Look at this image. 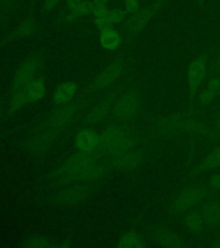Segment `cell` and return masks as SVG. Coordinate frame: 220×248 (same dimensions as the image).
<instances>
[{
  "label": "cell",
  "instance_id": "obj_1",
  "mask_svg": "<svg viewBox=\"0 0 220 248\" xmlns=\"http://www.w3.org/2000/svg\"><path fill=\"white\" fill-rule=\"evenodd\" d=\"M156 129L162 134L187 133L192 135H201L213 140L220 139L216 132L207 126L199 123L190 116L179 113L159 119L156 124Z\"/></svg>",
  "mask_w": 220,
  "mask_h": 248
},
{
  "label": "cell",
  "instance_id": "obj_2",
  "mask_svg": "<svg viewBox=\"0 0 220 248\" xmlns=\"http://www.w3.org/2000/svg\"><path fill=\"white\" fill-rule=\"evenodd\" d=\"M108 171V166L96 163L81 170L74 171H62L57 170L54 173L59 182L72 184L75 182H89L103 178Z\"/></svg>",
  "mask_w": 220,
  "mask_h": 248
},
{
  "label": "cell",
  "instance_id": "obj_3",
  "mask_svg": "<svg viewBox=\"0 0 220 248\" xmlns=\"http://www.w3.org/2000/svg\"><path fill=\"white\" fill-rule=\"evenodd\" d=\"M207 74V57L205 54L198 55L193 59L187 71L189 92H190V104L193 105V102L197 97L199 90L202 82L204 81Z\"/></svg>",
  "mask_w": 220,
  "mask_h": 248
},
{
  "label": "cell",
  "instance_id": "obj_4",
  "mask_svg": "<svg viewBox=\"0 0 220 248\" xmlns=\"http://www.w3.org/2000/svg\"><path fill=\"white\" fill-rule=\"evenodd\" d=\"M167 2L168 0H157L151 5L143 9H139L138 12L132 14L129 18L125 21L123 24L125 30L132 35L139 34L147 27V24L151 21L153 16L159 10H161Z\"/></svg>",
  "mask_w": 220,
  "mask_h": 248
},
{
  "label": "cell",
  "instance_id": "obj_5",
  "mask_svg": "<svg viewBox=\"0 0 220 248\" xmlns=\"http://www.w3.org/2000/svg\"><path fill=\"white\" fill-rule=\"evenodd\" d=\"M207 190L205 188H190L182 190L173 202L170 204L169 214L170 217H176L187 209H191L205 198Z\"/></svg>",
  "mask_w": 220,
  "mask_h": 248
},
{
  "label": "cell",
  "instance_id": "obj_6",
  "mask_svg": "<svg viewBox=\"0 0 220 248\" xmlns=\"http://www.w3.org/2000/svg\"><path fill=\"white\" fill-rule=\"evenodd\" d=\"M139 110V97L134 91L124 93L114 106V114L120 120H131Z\"/></svg>",
  "mask_w": 220,
  "mask_h": 248
},
{
  "label": "cell",
  "instance_id": "obj_7",
  "mask_svg": "<svg viewBox=\"0 0 220 248\" xmlns=\"http://www.w3.org/2000/svg\"><path fill=\"white\" fill-rule=\"evenodd\" d=\"M124 70L125 65L123 61L120 59L117 60L93 79L90 84V87L92 89H103L113 84L117 78H119L123 74Z\"/></svg>",
  "mask_w": 220,
  "mask_h": 248
},
{
  "label": "cell",
  "instance_id": "obj_8",
  "mask_svg": "<svg viewBox=\"0 0 220 248\" xmlns=\"http://www.w3.org/2000/svg\"><path fill=\"white\" fill-rule=\"evenodd\" d=\"M132 133H134L132 129L125 126H111L105 129L98 137V143L96 151L102 157V155L108 147L116 143L119 140L128 135H131Z\"/></svg>",
  "mask_w": 220,
  "mask_h": 248
},
{
  "label": "cell",
  "instance_id": "obj_9",
  "mask_svg": "<svg viewBox=\"0 0 220 248\" xmlns=\"http://www.w3.org/2000/svg\"><path fill=\"white\" fill-rule=\"evenodd\" d=\"M99 158L100 155L96 150L79 151L76 155H73L59 170L62 171L81 170L98 162Z\"/></svg>",
  "mask_w": 220,
  "mask_h": 248
},
{
  "label": "cell",
  "instance_id": "obj_10",
  "mask_svg": "<svg viewBox=\"0 0 220 248\" xmlns=\"http://www.w3.org/2000/svg\"><path fill=\"white\" fill-rule=\"evenodd\" d=\"M142 151L124 152L108 158V164L110 167L120 170H132L139 167L144 159Z\"/></svg>",
  "mask_w": 220,
  "mask_h": 248
},
{
  "label": "cell",
  "instance_id": "obj_11",
  "mask_svg": "<svg viewBox=\"0 0 220 248\" xmlns=\"http://www.w3.org/2000/svg\"><path fill=\"white\" fill-rule=\"evenodd\" d=\"M39 68V62L36 59H30L24 62L23 66L17 70L13 79V91L23 89L34 79L36 71Z\"/></svg>",
  "mask_w": 220,
  "mask_h": 248
},
{
  "label": "cell",
  "instance_id": "obj_12",
  "mask_svg": "<svg viewBox=\"0 0 220 248\" xmlns=\"http://www.w3.org/2000/svg\"><path fill=\"white\" fill-rule=\"evenodd\" d=\"M140 142L139 136L135 133H132L131 135L125 136L123 138L116 141L112 146L108 147V149L102 155V157L104 159H108L116 155H119L124 152L131 151L138 147Z\"/></svg>",
  "mask_w": 220,
  "mask_h": 248
},
{
  "label": "cell",
  "instance_id": "obj_13",
  "mask_svg": "<svg viewBox=\"0 0 220 248\" xmlns=\"http://www.w3.org/2000/svg\"><path fill=\"white\" fill-rule=\"evenodd\" d=\"M98 137L99 136L93 129L83 128L76 136L75 145L79 151L96 150Z\"/></svg>",
  "mask_w": 220,
  "mask_h": 248
},
{
  "label": "cell",
  "instance_id": "obj_14",
  "mask_svg": "<svg viewBox=\"0 0 220 248\" xmlns=\"http://www.w3.org/2000/svg\"><path fill=\"white\" fill-rule=\"evenodd\" d=\"M200 212L204 223L207 226L212 228L220 226V203L217 200L210 199L201 208Z\"/></svg>",
  "mask_w": 220,
  "mask_h": 248
},
{
  "label": "cell",
  "instance_id": "obj_15",
  "mask_svg": "<svg viewBox=\"0 0 220 248\" xmlns=\"http://www.w3.org/2000/svg\"><path fill=\"white\" fill-rule=\"evenodd\" d=\"M77 88V84L74 82H63L54 90L53 102L56 105H65L73 98Z\"/></svg>",
  "mask_w": 220,
  "mask_h": 248
},
{
  "label": "cell",
  "instance_id": "obj_16",
  "mask_svg": "<svg viewBox=\"0 0 220 248\" xmlns=\"http://www.w3.org/2000/svg\"><path fill=\"white\" fill-rule=\"evenodd\" d=\"M76 107L73 105H63L54 113L50 120L51 127L55 129L61 128L73 120Z\"/></svg>",
  "mask_w": 220,
  "mask_h": 248
},
{
  "label": "cell",
  "instance_id": "obj_17",
  "mask_svg": "<svg viewBox=\"0 0 220 248\" xmlns=\"http://www.w3.org/2000/svg\"><path fill=\"white\" fill-rule=\"evenodd\" d=\"M220 91V78L215 77L211 78L207 84V87L198 93L197 97L201 106H207L219 97Z\"/></svg>",
  "mask_w": 220,
  "mask_h": 248
},
{
  "label": "cell",
  "instance_id": "obj_18",
  "mask_svg": "<svg viewBox=\"0 0 220 248\" xmlns=\"http://www.w3.org/2000/svg\"><path fill=\"white\" fill-rule=\"evenodd\" d=\"M89 193V188L87 186H74L62 190L59 194L58 200L64 203H74L85 199Z\"/></svg>",
  "mask_w": 220,
  "mask_h": 248
},
{
  "label": "cell",
  "instance_id": "obj_19",
  "mask_svg": "<svg viewBox=\"0 0 220 248\" xmlns=\"http://www.w3.org/2000/svg\"><path fill=\"white\" fill-rule=\"evenodd\" d=\"M220 167V147L214 148L205 159H203L197 167H194L191 171V176L201 174L204 171L213 170Z\"/></svg>",
  "mask_w": 220,
  "mask_h": 248
},
{
  "label": "cell",
  "instance_id": "obj_20",
  "mask_svg": "<svg viewBox=\"0 0 220 248\" xmlns=\"http://www.w3.org/2000/svg\"><path fill=\"white\" fill-rule=\"evenodd\" d=\"M113 102L114 100L112 97H108L101 101L100 103L96 105L87 115L85 118V123L88 124H95L103 120L111 108Z\"/></svg>",
  "mask_w": 220,
  "mask_h": 248
},
{
  "label": "cell",
  "instance_id": "obj_21",
  "mask_svg": "<svg viewBox=\"0 0 220 248\" xmlns=\"http://www.w3.org/2000/svg\"><path fill=\"white\" fill-rule=\"evenodd\" d=\"M99 41L103 48L107 50L114 51L120 46L122 42V37L118 31L111 28L106 31H100Z\"/></svg>",
  "mask_w": 220,
  "mask_h": 248
},
{
  "label": "cell",
  "instance_id": "obj_22",
  "mask_svg": "<svg viewBox=\"0 0 220 248\" xmlns=\"http://www.w3.org/2000/svg\"><path fill=\"white\" fill-rule=\"evenodd\" d=\"M24 90L29 103H35L41 100L46 94V85L42 78L33 79L24 87Z\"/></svg>",
  "mask_w": 220,
  "mask_h": 248
},
{
  "label": "cell",
  "instance_id": "obj_23",
  "mask_svg": "<svg viewBox=\"0 0 220 248\" xmlns=\"http://www.w3.org/2000/svg\"><path fill=\"white\" fill-rule=\"evenodd\" d=\"M118 248H142L146 247V240L135 231H129L120 237Z\"/></svg>",
  "mask_w": 220,
  "mask_h": 248
},
{
  "label": "cell",
  "instance_id": "obj_24",
  "mask_svg": "<svg viewBox=\"0 0 220 248\" xmlns=\"http://www.w3.org/2000/svg\"><path fill=\"white\" fill-rule=\"evenodd\" d=\"M186 229L193 233H199L203 230L204 221L200 211H193L188 214L183 220Z\"/></svg>",
  "mask_w": 220,
  "mask_h": 248
},
{
  "label": "cell",
  "instance_id": "obj_25",
  "mask_svg": "<svg viewBox=\"0 0 220 248\" xmlns=\"http://www.w3.org/2000/svg\"><path fill=\"white\" fill-rule=\"evenodd\" d=\"M157 242L159 246L170 248H182L184 245L180 238L172 232H161L157 237Z\"/></svg>",
  "mask_w": 220,
  "mask_h": 248
},
{
  "label": "cell",
  "instance_id": "obj_26",
  "mask_svg": "<svg viewBox=\"0 0 220 248\" xmlns=\"http://www.w3.org/2000/svg\"><path fill=\"white\" fill-rule=\"evenodd\" d=\"M96 7V4L91 1H83L81 6L79 9L74 12H70L69 15L66 16V23H72L75 20L83 16L89 15L94 12V9Z\"/></svg>",
  "mask_w": 220,
  "mask_h": 248
},
{
  "label": "cell",
  "instance_id": "obj_27",
  "mask_svg": "<svg viewBox=\"0 0 220 248\" xmlns=\"http://www.w3.org/2000/svg\"><path fill=\"white\" fill-rule=\"evenodd\" d=\"M28 104H29V101H28L27 96H26V93H25L24 88L17 90V91L14 92L12 100L10 103V112H15Z\"/></svg>",
  "mask_w": 220,
  "mask_h": 248
},
{
  "label": "cell",
  "instance_id": "obj_28",
  "mask_svg": "<svg viewBox=\"0 0 220 248\" xmlns=\"http://www.w3.org/2000/svg\"><path fill=\"white\" fill-rule=\"evenodd\" d=\"M35 29H36V25H35V21L32 18H29L15 30V32L13 33V36L15 38L27 37L35 33Z\"/></svg>",
  "mask_w": 220,
  "mask_h": 248
},
{
  "label": "cell",
  "instance_id": "obj_29",
  "mask_svg": "<svg viewBox=\"0 0 220 248\" xmlns=\"http://www.w3.org/2000/svg\"><path fill=\"white\" fill-rule=\"evenodd\" d=\"M54 136L53 133H46L37 136L36 138L34 139L31 143V147L35 148V149H41L44 148L46 146H48L49 144L53 141Z\"/></svg>",
  "mask_w": 220,
  "mask_h": 248
},
{
  "label": "cell",
  "instance_id": "obj_30",
  "mask_svg": "<svg viewBox=\"0 0 220 248\" xmlns=\"http://www.w3.org/2000/svg\"><path fill=\"white\" fill-rule=\"evenodd\" d=\"M26 248H48L54 247L50 241L43 237H32L27 242L23 245Z\"/></svg>",
  "mask_w": 220,
  "mask_h": 248
},
{
  "label": "cell",
  "instance_id": "obj_31",
  "mask_svg": "<svg viewBox=\"0 0 220 248\" xmlns=\"http://www.w3.org/2000/svg\"><path fill=\"white\" fill-rule=\"evenodd\" d=\"M108 18L113 24L121 23L127 18V12L119 8L113 9L109 12Z\"/></svg>",
  "mask_w": 220,
  "mask_h": 248
},
{
  "label": "cell",
  "instance_id": "obj_32",
  "mask_svg": "<svg viewBox=\"0 0 220 248\" xmlns=\"http://www.w3.org/2000/svg\"><path fill=\"white\" fill-rule=\"evenodd\" d=\"M110 10L107 5H96L94 9V16L96 18H108Z\"/></svg>",
  "mask_w": 220,
  "mask_h": 248
},
{
  "label": "cell",
  "instance_id": "obj_33",
  "mask_svg": "<svg viewBox=\"0 0 220 248\" xmlns=\"http://www.w3.org/2000/svg\"><path fill=\"white\" fill-rule=\"evenodd\" d=\"M95 26L100 31H106L113 28V24L108 18H96L94 20Z\"/></svg>",
  "mask_w": 220,
  "mask_h": 248
},
{
  "label": "cell",
  "instance_id": "obj_34",
  "mask_svg": "<svg viewBox=\"0 0 220 248\" xmlns=\"http://www.w3.org/2000/svg\"><path fill=\"white\" fill-rule=\"evenodd\" d=\"M125 9L127 13L134 14L140 9L139 0H125Z\"/></svg>",
  "mask_w": 220,
  "mask_h": 248
},
{
  "label": "cell",
  "instance_id": "obj_35",
  "mask_svg": "<svg viewBox=\"0 0 220 248\" xmlns=\"http://www.w3.org/2000/svg\"><path fill=\"white\" fill-rule=\"evenodd\" d=\"M82 3H83L82 0H66V5L70 12L77 11L81 6Z\"/></svg>",
  "mask_w": 220,
  "mask_h": 248
},
{
  "label": "cell",
  "instance_id": "obj_36",
  "mask_svg": "<svg viewBox=\"0 0 220 248\" xmlns=\"http://www.w3.org/2000/svg\"><path fill=\"white\" fill-rule=\"evenodd\" d=\"M210 187L213 190L220 192V173L214 175L210 180Z\"/></svg>",
  "mask_w": 220,
  "mask_h": 248
},
{
  "label": "cell",
  "instance_id": "obj_37",
  "mask_svg": "<svg viewBox=\"0 0 220 248\" xmlns=\"http://www.w3.org/2000/svg\"><path fill=\"white\" fill-rule=\"evenodd\" d=\"M59 2V0H45L44 5H43L44 11L49 12L56 4H58Z\"/></svg>",
  "mask_w": 220,
  "mask_h": 248
},
{
  "label": "cell",
  "instance_id": "obj_38",
  "mask_svg": "<svg viewBox=\"0 0 220 248\" xmlns=\"http://www.w3.org/2000/svg\"><path fill=\"white\" fill-rule=\"evenodd\" d=\"M213 66L216 72H220V52L219 53V54L217 55L215 60H214V62H213Z\"/></svg>",
  "mask_w": 220,
  "mask_h": 248
},
{
  "label": "cell",
  "instance_id": "obj_39",
  "mask_svg": "<svg viewBox=\"0 0 220 248\" xmlns=\"http://www.w3.org/2000/svg\"><path fill=\"white\" fill-rule=\"evenodd\" d=\"M93 2L96 4V5H106L108 0H94Z\"/></svg>",
  "mask_w": 220,
  "mask_h": 248
},
{
  "label": "cell",
  "instance_id": "obj_40",
  "mask_svg": "<svg viewBox=\"0 0 220 248\" xmlns=\"http://www.w3.org/2000/svg\"><path fill=\"white\" fill-rule=\"evenodd\" d=\"M215 132H216L217 135L220 138V119L218 121L217 123L216 128H215Z\"/></svg>",
  "mask_w": 220,
  "mask_h": 248
},
{
  "label": "cell",
  "instance_id": "obj_41",
  "mask_svg": "<svg viewBox=\"0 0 220 248\" xmlns=\"http://www.w3.org/2000/svg\"><path fill=\"white\" fill-rule=\"evenodd\" d=\"M71 244L69 243V241H67V240H65L64 242H63V244L59 245V247H61V248H69Z\"/></svg>",
  "mask_w": 220,
  "mask_h": 248
},
{
  "label": "cell",
  "instance_id": "obj_42",
  "mask_svg": "<svg viewBox=\"0 0 220 248\" xmlns=\"http://www.w3.org/2000/svg\"><path fill=\"white\" fill-rule=\"evenodd\" d=\"M214 248H220V240H217L216 242L213 244Z\"/></svg>",
  "mask_w": 220,
  "mask_h": 248
},
{
  "label": "cell",
  "instance_id": "obj_43",
  "mask_svg": "<svg viewBox=\"0 0 220 248\" xmlns=\"http://www.w3.org/2000/svg\"><path fill=\"white\" fill-rule=\"evenodd\" d=\"M219 97H220V95H219Z\"/></svg>",
  "mask_w": 220,
  "mask_h": 248
},
{
  "label": "cell",
  "instance_id": "obj_44",
  "mask_svg": "<svg viewBox=\"0 0 220 248\" xmlns=\"http://www.w3.org/2000/svg\"><path fill=\"white\" fill-rule=\"evenodd\" d=\"M82 1H84V0H82Z\"/></svg>",
  "mask_w": 220,
  "mask_h": 248
}]
</instances>
